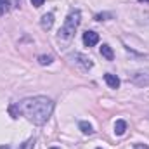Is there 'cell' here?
<instances>
[{"label": "cell", "mask_w": 149, "mask_h": 149, "mask_svg": "<svg viewBox=\"0 0 149 149\" xmlns=\"http://www.w3.org/2000/svg\"><path fill=\"white\" fill-rule=\"evenodd\" d=\"M19 114H23L28 121L33 125H43L49 121L50 114L54 111V101L45 97V95H37V97H28L23 99L21 102L16 104Z\"/></svg>", "instance_id": "6da1fadb"}, {"label": "cell", "mask_w": 149, "mask_h": 149, "mask_svg": "<svg viewBox=\"0 0 149 149\" xmlns=\"http://www.w3.org/2000/svg\"><path fill=\"white\" fill-rule=\"evenodd\" d=\"M135 149H149L146 146H142V144H135Z\"/></svg>", "instance_id": "2e32d148"}, {"label": "cell", "mask_w": 149, "mask_h": 149, "mask_svg": "<svg viewBox=\"0 0 149 149\" xmlns=\"http://www.w3.org/2000/svg\"><path fill=\"white\" fill-rule=\"evenodd\" d=\"M83 43L85 47H94L99 43V35L95 31H85L83 33Z\"/></svg>", "instance_id": "3957f363"}, {"label": "cell", "mask_w": 149, "mask_h": 149, "mask_svg": "<svg viewBox=\"0 0 149 149\" xmlns=\"http://www.w3.org/2000/svg\"><path fill=\"white\" fill-rule=\"evenodd\" d=\"M0 149H10L9 146H0Z\"/></svg>", "instance_id": "e0dca14e"}, {"label": "cell", "mask_w": 149, "mask_h": 149, "mask_svg": "<svg viewBox=\"0 0 149 149\" xmlns=\"http://www.w3.org/2000/svg\"><path fill=\"white\" fill-rule=\"evenodd\" d=\"M35 148V139L31 137V139H28V141H24L23 144H19V149H33Z\"/></svg>", "instance_id": "8fae6325"}, {"label": "cell", "mask_w": 149, "mask_h": 149, "mask_svg": "<svg viewBox=\"0 0 149 149\" xmlns=\"http://www.w3.org/2000/svg\"><path fill=\"white\" fill-rule=\"evenodd\" d=\"M9 113L12 114V118H17V116H19V111H17V106H16V104H12V106L9 108Z\"/></svg>", "instance_id": "4fadbf2b"}, {"label": "cell", "mask_w": 149, "mask_h": 149, "mask_svg": "<svg viewBox=\"0 0 149 149\" xmlns=\"http://www.w3.org/2000/svg\"><path fill=\"white\" fill-rule=\"evenodd\" d=\"M10 9V0H0V16Z\"/></svg>", "instance_id": "30bf717a"}, {"label": "cell", "mask_w": 149, "mask_h": 149, "mask_svg": "<svg viewBox=\"0 0 149 149\" xmlns=\"http://www.w3.org/2000/svg\"><path fill=\"white\" fill-rule=\"evenodd\" d=\"M95 149H102V148H95Z\"/></svg>", "instance_id": "d6986e66"}, {"label": "cell", "mask_w": 149, "mask_h": 149, "mask_svg": "<svg viewBox=\"0 0 149 149\" xmlns=\"http://www.w3.org/2000/svg\"><path fill=\"white\" fill-rule=\"evenodd\" d=\"M43 2H45V0H31V3H33L35 7H42V5H43Z\"/></svg>", "instance_id": "9a60e30c"}, {"label": "cell", "mask_w": 149, "mask_h": 149, "mask_svg": "<svg viewBox=\"0 0 149 149\" xmlns=\"http://www.w3.org/2000/svg\"><path fill=\"white\" fill-rule=\"evenodd\" d=\"M52 24H54V14H52V12L43 14V16H42V19H40V26H42L43 30H50V28H52Z\"/></svg>", "instance_id": "5b68a950"}, {"label": "cell", "mask_w": 149, "mask_h": 149, "mask_svg": "<svg viewBox=\"0 0 149 149\" xmlns=\"http://www.w3.org/2000/svg\"><path fill=\"white\" fill-rule=\"evenodd\" d=\"M52 61H54L52 56H40V57H38V63H40L42 66H47V64H50Z\"/></svg>", "instance_id": "7c38bea8"}, {"label": "cell", "mask_w": 149, "mask_h": 149, "mask_svg": "<svg viewBox=\"0 0 149 149\" xmlns=\"http://www.w3.org/2000/svg\"><path fill=\"white\" fill-rule=\"evenodd\" d=\"M139 2H149V0H139Z\"/></svg>", "instance_id": "ac0fdd59"}, {"label": "cell", "mask_w": 149, "mask_h": 149, "mask_svg": "<svg viewBox=\"0 0 149 149\" xmlns=\"http://www.w3.org/2000/svg\"><path fill=\"white\" fill-rule=\"evenodd\" d=\"M101 56L106 57L108 61H113V59H114V52H113V49L108 45V43H104V45L101 47Z\"/></svg>", "instance_id": "52a82bcc"}, {"label": "cell", "mask_w": 149, "mask_h": 149, "mask_svg": "<svg viewBox=\"0 0 149 149\" xmlns=\"http://www.w3.org/2000/svg\"><path fill=\"white\" fill-rule=\"evenodd\" d=\"M52 149H57V148H52Z\"/></svg>", "instance_id": "ffe728a7"}, {"label": "cell", "mask_w": 149, "mask_h": 149, "mask_svg": "<svg viewBox=\"0 0 149 149\" xmlns=\"http://www.w3.org/2000/svg\"><path fill=\"white\" fill-rule=\"evenodd\" d=\"M104 81H106L111 88H118V87H120V78H118L116 74L106 73V74H104Z\"/></svg>", "instance_id": "8992f818"}, {"label": "cell", "mask_w": 149, "mask_h": 149, "mask_svg": "<svg viewBox=\"0 0 149 149\" xmlns=\"http://www.w3.org/2000/svg\"><path fill=\"white\" fill-rule=\"evenodd\" d=\"M106 17H113V14H97L95 16L97 21H106Z\"/></svg>", "instance_id": "5bb4252c"}, {"label": "cell", "mask_w": 149, "mask_h": 149, "mask_svg": "<svg viewBox=\"0 0 149 149\" xmlns=\"http://www.w3.org/2000/svg\"><path fill=\"white\" fill-rule=\"evenodd\" d=\"M71 59H73V61H76V64H80L83 70H90V68L94 66V63H92L88 57L81 56V54H73V56H71Z\"/></svg>", "instance_id": "277c9868"}, {"label": "cell", "mask_w": 149, "mask_h": 149, "mask_svg": "<svg viewBox=\"0 0 149 149\" xmlns=\"http://www.w3.org/2000/svg\"><path fill=\"white\" fill-rule=\"evenodd\" d=\"M125 130H127V121L125 120H116V123H114V134L116 135H123Z\"/></svg>", "instance_id": "ba28073f"}, {"label": "cell", "mask_w": 149, "mask_h": 149, "mask_svg": "<svg viewBox=\"0 0 149 149\" xmlns=\"http://www.w3.org/2000/svg\"><path fill=\"white\" fill-rule=\"evenodd\" d=\"M80 130H81V134H85V135H92L94 134V128H92V125L88 123V121H80Z\"/></svg>", "instance_id": "9c48e42d"}, {"label": "cell", "mask_w": 149, "mask_h": 149, "mask_svg": "<svg viewBox=\"0 0 149 149\" xmlns=\"http://www.w3.org/2000/svg\"><path fill=\"white\" fill-rule=\"evenodd\" d=\"M80 21H81V12H80L78 9H73V10L68 14V17L64 19V24H63V28L59 30L57 38H59V40H64V42L71 40V37H73L74 31H76V28L80 26Z\"/></svg>", "instance_id": "7a4b0ae2"}]
</instances>
